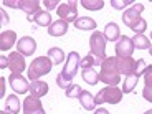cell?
<instances>
[{"label": "cell", "mask_w": 152, "mask_h": 114, "mask_svg": "<svg viewBox=\"0 0 152 114\" xmlns=\"http://www.w3.org/2000/svg\"><path fill=\"white\" fill-rule=\"evenodd\" d=\"M43 5H45L48 10H50V8H58V7H60V4H58L56 0H45V2H43Z\"/></svg>", "instance_id": "836d02e7"}, {"label": "cell", "mask_w": 152, "mask_h": 114, "mask_svg": "<svg viewBox=\"0 0 152 114\" xmlns=\"http://www.w3.org/2000/svg\"><path fill=\"white\" fill-rule=\"evenodd\" d=\"M131 40H132L134 48H139V50H147V48H151V40H149L145 35H134Z\"/></svg>", "instance_id": "cb8c5ba5"}, {"label": "cell", "mask_w": 152, "mask_h": 114, "mask_svg": "<svg viewBox=\"0 0 152 114\" xmlns=\"http://www.w3.org/2000/svg\"><path fill=\"white\" fill-rule=\"evenodd\" d=\"M81 5L88 10H101L104 7V2L103 0H83Z\"/></svg>", "instance_id": "83f0119b"}, {"label": "cell", "mask_w": 152, "mask_h": 114, "mask_svg": "<svg viewBox=\"0 0 152 114\" xmlns=\"http://www.w3.org/2000/svg\"><path fill=\"white\" fill-rule=\"evenodd\" d=\"M80 63H81L80 55L76 53V51H71V53L68 55V58H66V63H65L63 71L58 73V76H56V84L58 86L63 88V89H66V88L69 86L71 80L76 76V73H78V66H80Z\"/></svg>", "instance_id": "3957f363"}, {"label": "cell", "mask_w": 152, "mask_h": 114, "mask_svg": "<svg viewBox=\"0 0 152 114\" xmlns=\"http://www.w3.org/2000/svg\"><path fill=\"white\" fill-rule=\"evenodd\" d=\"M53 66V61L50 60L46 56H38L31 61V65L28 66V78L31 81H37L38 78H42V76L48 75L50 69Z\"/></svg>", "instance_id": "277c9868"}, {"label": "cell", "mask_w": 152, "mask_h": 114, "mask_svg": "<svg viewBox=\"0 0 152 114\" xmlns=\"http://www.w3.org/2000/svg\"><path fill=\"white\" fill-rule=\"evenodd\" d=\"M66 31H68V23L60 18H58V22H53L48 27V35H51V37H63Z\"/></svg>", "instance_id": "ac0fdd59"}, {"label": "cell", "mask_w": 152, "mask_h": 114, "mask_svg": "<svg viewBox=\"0 0 152 114\" xmlns=\"http://www.w3.org/2000/svg\"><path fill=\"white\" fill-rule=\"evenodd\" d=\"M136 65H137V60L119 58V71H121V75H126V78L136 73Z\"/></svg>", "instance_id": "5bb4252c"}, {"label": "cell", "mask_w": 152, "mask_h": 114, "mask_svg": "<svg viewBox=\"0 0 152 114\" xmlns=\"http://www.w3.org/2000/svg\"><path fill=\"white\" fill-rule=\"evenodd\" d=\"M137 81H139V76L137 75H131L127 76L124 80V84H122V93H126V94H129V93L134 91V88H136Z\"/></svg>", "instance_id": "d4e9b609"}, {"label": "cell", "mask_w": 152, "mask_h": 114, "mask_svg": "<svg viewBox=\"0 0 152 114\" xmlns=\"http://www.w3.org/2000/svg\"><path fill=\"white\" fill-rule=\"evenodd\" d=\"M142 96H144L145 101L152 103V88H144V91H142Z\"/></svg>", "instance_id": "d6a6232c"}, {"label": "cell", "mask_w": 152, "mask_h": 114, "mask_svg": "<svg viewBox=\"0 0 152 114\" xmlns=\"http://www.w3.org/2000/svg\"><path fill=\"white\" fill-rule=\"evenodd\" d=\"M0 114H10V113H7V111H2V113H0Z\"/></svg>", "instance_id": "f35d334b"}, {"label": "cell", "mask_w": 152, "mask_h": 114, "mask_svg": "<svg viewBox=\"0 0 152 114\" xmlns=\"http://www.w3.org/2000/svg\"><path fill=\"white\" fill-rule=\"evenodd\" d=\"M75 27L78 30H94L96 28V22L89 17H81L75 22Z\"/></svg>", "instance_id": "7402d4cb"}, {"label": "cell", "mask_w": 152, "mask_h": 114, "mask_svg": "<svg viewBox=\"0 0 152 114\" xmlns=\"http://www.w3.org/2000/svg\"><path fill=\"white\" fill-rule=\"evenodd\" d=\"M94 114H109V111L104 109V107H99V109H96V111H94Z\"/></svg>", "instance_id": "d590c367"}, {"label": "cell", "mask_w": 152, "mask_h": 114, "mask_svg": "<svg viewBox=\"0 0 152 114\" xmlns=\"http://www.w3.org/2000/svg\"><path fill=\"white\" fill-rule=\"evenodd\" d=\"M145 68H147V65H145V61L142 60H137V65H136V73L134 75H137V76H142L144 75V71H145Z\"/></svg>", "instance_id": "1f68e13d"}, {"label": "cell", "mask_w": 152, "mask_h": 114, "mask_svg": "<svg viewBox=\"0 0 152 114\" xmlns=\"http://www.w3.org/2000/svg\"><path fill=\"white\" fill-rule=\"evenodd\" d=\"M15 40H17L15 31H12V30L2 31V33H0V50H2V51L10 50L12 46L15 45Z\"/></svg>", "instance_id": "9a60e30c"}, {"label": "cell", "mask_w": 152, "mask_h": 114, "mask_svg": "<svg viewBox=\"0 0 152 114\" xmlns=\"http://www.w3.org/2000/svg\"><path fill=\"white\" fill-rule=\"evenodd\" d=\"M103 35H104V38H106V42H118V40H121V31H119V27L116 25V23H113V22L106 25Z\"/></svg>", "instance_id": "e0dca14e"}, {"label": "cell", "mask_w": 152, "mask_h": 114, "mask_svg": "<svg viewBox=\"0 0 152 114\" xmlns=\"http://www.w3.org/2000/svg\"><path fill=\"white\" fill-rule=\"evenodd\" d=\"M48 58L53 61V65H60L65 61V53H63V50L58 48V46H53V48L48 50Z\"/></svg>", "instance_id": "603a6c76"}, {"label": "cell", "mask_w": 152, "mask_h": 114, "mask_svg": "<svg viewBox=\"0 0 152 114\" xmlns=\"http://www.w3.org/2000/svg\"><path fill=\"white\" fill-rule=\"evenodd\" d=\"M0 61H2V63H0V66H2V68H7V66H8V58L2 56V58H0Z\"/></svg>", "instance_id": "e575fe53"}, {"label": "cell", "mask_w": 152, "mask_h": 114, "mask_svg": "<svg viewBox=\"0 0 152 114\" xmlns=\"http://www.w3.org/2000/svg\"><path fill=\"white\" fill-rule=\"evenodd\" d=\"M132 2L131 0H111V5H113V8H118V10H121V8L127 7V5H131Z\"/></svg>", "instance_id": "4dcf8cb0"}, {"label": "cell", "mask_w": 152, "mask_h": 114, "mask_svg": "<svg viewBox=\"0 0 152 114\" xmlns=\"http://www.w3.org/2000/svg\"><path fill=\"white\" fill-rule=\"evenodd\" d=\"M23 114H46L42 106V101L35 96H28L23 99Z\"/></svg>", "instance_id": "30bf717a"}, {"label": "cell", "mask_w": 152, "mask_h": 114, "mask_svg": "<svg viewBox=\"0 0 152 114\" xmlns=\"http://www.w3.org/2000/svg\"><path fill=\"white\" fill-rule=\"evenodd\" d=\"M121 80V71H119V58L109 56L103 60L101 63V71H99V81L106 83L107 86H116Z\"/></svg>", "instance_id": "7a4b0ae2"}, {"label": "cell", "mask_w": 152, "mask_h": 114, "mask_svg": "<svg viewBox=\"0 0 152 114\" xmlns=\"http://www.w3.org/2000/svg\"><path fill=\"white\" fill-rule=\"evenodd\" d=\"M122 99V91L116 86H107L104 89L98 93L94 96L96 104H104V103H111V104H118Z\"/></svg>", "instance_id": "8992f818"}, {"label": "cell", "mask_w": 152, "mask_h": 114, "mask_svg": "<svg viewBox=\"0 0 152 114\" xmlns=\"http://www.w3.org/2000/svg\"><path fill=\"white\" fill-rule=\"evenodd\" d=\"M8 81H10V86H12V89H13L15 93L23 94V93L30 91V84H28V81L25 80L22 75H10Z\"/></svg>", "instance_id": "4fadbf2b"}, {"label": "cell", "mask_w": 152, "mask_h": 114, "mask_svg": "<svg viewBox=\"0 0 152 114\" xmlns=\"http://www.w3.org/2000/svg\"><path fill=\"white\" fill-rule=\"evenodd\" d=\"M80 104H81V107L83 109H86V111H93L96 107V101H94V96L91 94L89 91H83L80 94Z\"/></svg>", "instance_id": "ffe728a7"}, {"label": "cell", "mask_w": 152, "mask_h": 114, "mask_svg": "<svg viewBox=\"0 0 152 114\" xmlns=\"http://www.w3.org/2000/svg\"><path fill=\"white\" fill-rule=\"evenodd\" d=\"M8 68L13 75H22L23 69H25V60H23V55H20L18 51H13V53L8 55Z\"/></svg>", "instance_id": "7c38bea8"}, {"label": "cell", "mask_w": 152, "mask_h": 114, "mask_svg": "<svg viewBox=\"0 0 152 114\" xmlns=\"http://www.w3.org/2000/svg\"><path fill=\"white\" fill-rule=\"evenodd\" d=\"M149 53H151V56H152V46H151V48H149Z\"/></svg>", "instance_id": "ab89813d"}, {"label": "cell", "mask_w": 152, "mask_h": 114, "mask_svg": "<svg viewBox=\"0 0 152 114\" xmlns=\"http://www.w3.org/2000/svg\"><path fill=\"white\" fill-rule=\"evenodd\" d=\"M81 75H83V80L88 84H96L99 81V73H96L93 68H84Z\"/></svg>", "instance_id": "484cf974"}, {"label": "cell", "mask_w": 152, "mask_h": 114, "mask_svg": "<svg viewBox=\"0 0 152 114\" xmlns=\"http://www.w3.org/2000/svg\"><path fill=\"white\" fill-rule=\"evenodd\" d=\"M28 22L35 23L38 27H50L51 25V15H50V12H38L37 15L33 17H28Z\"/></svg>", "instance_id": "2e32d148"}, {"label": "cell", "mask_w": 152, "mask_h": 114, "mask_svg": "<svg viewBox=\"0 0 152 114\" xmlns=\"http://www.w3.org/2000/svg\"><path fill=\"white\" fill-rule=\"evenodd\" d=\"M144 12V5L142 4H134L131 8L122 13V22L126 27H129L136 35H144L145 28H147V22L141 18V13Z\"/></svg>", "instance_id": "6da1fadb"}, {"label": "cell", "mask_w": 152, "mask_h": 114, "mask_svg": "<svg viewBox=\"0 0 152 114\" xmlns=\"http://www.w3.org/2000/svg\"><path fill=\"white\" fill-rule=\"evenodd\" d=\"M134 45H132V40L127 37H121L118 43H116V56L118 58H131L134 53Z\"/></svg>", "instance_id": "9c48e42d"}, {"label": "cell", "mask_w": 152, "mask_h": 114, "mask_svg": "<svg viewBox=\"0 0 152 114\" xmlns=\"http://www.w3.org/2000/svg\"><path fill=\"white\" fill-rule=\"evenodd\" d=\"M0 84H2V91H0V94L4 96V94H5V89H4V86H5V80H4V78L0 80Z\"/></svg>", "instance_id": "8d00e7d4"}, {"label": "cell", "mask_w": 152, "mask_h": 114, "mask_svg": "<svg viewBox=\"0 0 152 114\" xmlns=\"http://www.w3.org/2000/svg\"><path fill=\"white\" fill-rule=\"evenodd\" d=\"M101 63H103V61H99L98 58H94L91 53H89V55H86V56H84L83 60H81V63H80V65L83 66V69H84V68H93V66L101 65Z\"/></svg>", "instance_id": "4316f807"}, {"label": "cell", "mask_w": 152, "mask_h": 114, "mask_svg": "<svg viewBox=\"0 0 152 114\" xmlns=\"http://www.w3.org/2000/svg\"><path fill=\"white\" fill-rule=\"evenodd\" d=\"M89 48H91V55L98 58L99 61L106 60V38L101 31H94L89 38Z\"/></svg>", "instance_id": "5b68a950"}, {"label": "cell", "mask_w": 152, "mask_h": 114, "mask_svg": "<svg viewBox=\"0 0 152 114\" xmlns=\"http://www.w3.org/2000/svg\"><path fill=\"white\" fill-rule=\"evenodd\" d=\"M5 109L10 114H18L20 113V99L15 94L7 96V101H5Z\"/></svg>", "instance_id": "44dd1931"}, {"label": "cell", "mask_w": 152, "mask_h": 114, "mask_svg": "<svg viewBox=\"0 0 152 114\" xmlns=\"http://www.w3.org/2000/svg\"><path fill=\"white\" fill-rule=\"evenodd\" d=\"M2 20H4V23H5V22L8 23V17L5 15V12H4V10H2Z\"/></svg>", "instance_id": "74e56055"}, {"label": "cell", "mask_w": 152, "mask_h": 114, "mask_svg": "<svg viewBox=\"0 0 152 114\" xmlns=\"http://www.w3.org/2000/svg\"><path fill=\"white\" fill-rule=\"evenodd\" d=\"M30 93H31V96H35V98H42V96H45L46 93H48V84L43 83V81H40V80L31 81L30 83Z\"/></svg>", "instance_id": "d6986e66"}, {"label": "cell", "mask_w": 152, "mask_h": 114, "mask_svg": "<svg viewBox=\"0 0 152 114\" xmlns=\"http://www.w3.org/2000/svg\"><path fill=\"white\" fill-rule=\"evenodd\" d=\"M144 114H152V109H151V111H147V113H144Z\"/></svg>", "instance_id": "60d3db41"}, {"label": "cell", "mask_w": 152, "mask_h": 114, "mask_svg": "<svg viewBox=\"0 0 152 114\" xmlns=\"http://www.w3.org/2000/svg\"><path fill=\"white\" fill-rule=\"evenodd\" d=\"M151 37H152V33H151Z\"/></svg>", "instance_id": "b9f144b4"}, {"label": "cell", "mask_w": 152, "mask_h": 114, "mask_svg": "<svg viewBox=\"0 0 152 114\" xmlns=\"http://www.w3.org/2000/svg\"><path fill=\"white\" fill-rule=\"evenodd\" d=\"M4 5L13 7V8H20V10H23L28 17H33V15H37L38 12H42L40 10V2H38V0H20V2L7 0V2H4Z\"/></svg>", "instance_id": "52a82bcc"}, {"label": "cell", "mask_w": 152, "mask_h": 114, "mask_svg": "<svg viewBox=\"0 0 152 114\" xmlns=\"http://www.w3.org/2000/svg\"><path fill=\"white\" fill-rule=\"evenodd\" d=\"M78 2H66V4H61L58 7V18L63 20V22H76L78 20V8H76Z\"/></svg>", "instance_id": "ba28073f"}, {"label": "cell", "mask_w": 152, "mask_h": 114, "mask_svg": "<svg viewBox=\"0 0 152 114\" xmlns=\"http://www.w3.org/2000/svg\"><path fill=\"white\" fill-rule=\"evenodd\" d=\"M37 50V42L31 37H23L17 42V51L23 56H30L33 55V51Z\"/></svg>", "instance_id": "8fae6325"}, {"label": "cell", "mask_w": 152, "mask_h": 114, "mask_svg": "<svg viewBox=\"0 0 152 114\" xmlns=\"http://www.w3.org/2000/svg\"><path fill=\"white\" fill-rule=\"evenodd\" d=\"M81 93H83V89H81V86H78V84H69L65 89V94L68 96V98H80Z\"/></svg>", "instance_id": "f1b7e54d"}, {"label": "cell", "mask_w": 152, "mask_h": 114, "mask_svg": "<svg viewBox=\"0 0 152 114\" xmlns=\"http://www.w3.org/2000/svg\"><path fill=\"white\" fill-rule=\"evenodd\" d=\"M144 83H145V88H152V66H147L144 71Z\"/></svg>", "instance_id": "f546056e"}]
</instances>
